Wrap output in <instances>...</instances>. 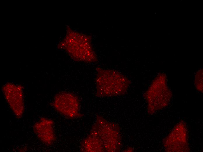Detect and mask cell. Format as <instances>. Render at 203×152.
Instances as JSON below:
<instances>
[{
  "instance_id": "6da1fadb",
  "label": "cell",
  "mask_w": 203,
  "mask_h": 152,
  "mask_svg": "<svg viewBox=\"0 0 203 152\" xmlns=\"http://www.w3.org/2000/svg\"><path fill=\"white\" fill-rule=\"evenodd\" d=\"M3 90L14 114L17 118H21L24 112L22 88L19 86L8 84L3 88Z\"/></svg>"
},
{
  "instance_id": "7a4b0ae2",
  "label": "cell",
  "mask_w": 203,
  "mask_h": 152,
  "mask_svg": "<svg viewBox=\"0 0 203 152\" xmlns=\"http://www.w3.org/2000/svg\"><path fill=\"white\" fill-rule=\"evenodd\" d=\"M54 104L57 110L65 116L73 117L79 115L77 100L71 94L65 93L58 94L55 98Z\"/></svg>"
},
{
  "instance_id": "3957f363",
  "label": "cell",
  "mask_w": 203,
  "mask_h": 152,
  "mask_svg": "<svg viewBox=\"0 0 203 152\" xmlns=\"http://www.w3.org/2000/svg\"><path fill=\"white\" fill-rule=\"evenodd\" d=\"M53 121L45 118H41L33 126V130L40 141L47 145L52 144L55 139Z\"/></svg>"
}]
</instances>
